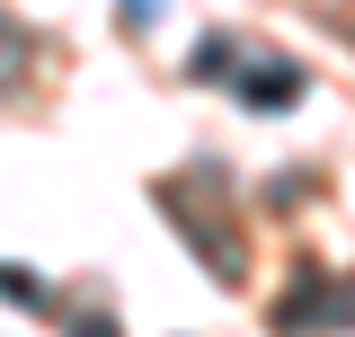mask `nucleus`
Instances as JSON below:
<instances>
[{"label":"nucleus","instance_id":"obj_1","mask_svg":"<svg viewBox=\"0 0 355 337\" xmlns=\"http://www.w3.org/2000/svg\"><path fill=\"white\" fill-rule=\"evenodd\" d=\"M160 213L196 231V249H205V266H214V275H240V257H231V231H222L214 213H196V196H187V187H160Z\"/></svg>","mask_w":355,"mask_h":337},{"label":"nucleus","instance_id":"obj_2","mask_svg":"<svg viewBox=\"0 0 355 337\" xmlns=\"http://www.w3.org/2000/svg\"><path fill=\"white\" fill-rule=\"evenodd\" d=\"M240 89H249L258 107H284V98H293V89H302V80H293V71H258V80H240Z\"/></svg>","mask_w":355,"mask_h":337},{"label":"nucleus","instance_id":"obj_3","mask_svg":"<svg viewBox=\"0 0 355 337\" xmlns=\"http://www.w3.org/2000/svg\"><path fill=\"white\" fill-rule=\"evenodd\" d=\"M0 293H9V302H36V284H27V275H0Z\"/></svg>","mask_w":355,"mask_h":337}]
</instances>
